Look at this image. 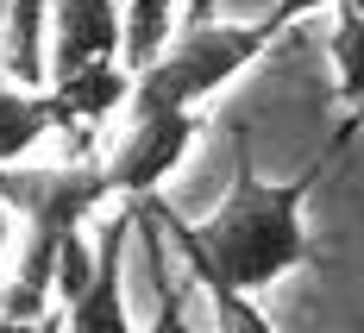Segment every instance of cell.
Segmentation results:
<instances>
[{
	"mask_svg": "<svg viewBox=\"0 0 364 333\" xmlns=\"http://www.w3.org/2000/svg\"><path fill=\"white\" fill-rule=\"evenodd\" d=\"M308 183H264L252 170H239L232 195L220 201L201 226H182V258L195 270H214L232 290H270L283 283L295 264H308V226H301Z\"/></svg>",
	"mask_w": 364,
	"mask_h": 333,
	"instance_id": "6da1fadb",
	"label": "cell"
},
{
	"mask_svg": "<svg viewBox=\"0 0 364 333\" xmlns=\"http://www.w3.org/2000/svg\"><path fill=\"white\" fill-rule=\"evenodd\" d=\"M270 44H277V38L264 32L257 19H245V26H232V19H195V26H182V32L157 51V63H145V70L132 75V101H126V107L195 113L239 70H252Z\"/></svg>",
	"mask_w": 364,
	"mask_h": 333,
	"instance_id": "7a4b0ae2",
	"label": "cell"
},
{
	"mask_svg": "<svg viewBox=\"0 0 364 333\" xmlns=\"http://www.w3.org/2000/svg\"><path fill=\"white\" fill-rule=\"evenodd\" d=\"M188 145H195V113L132 107V120H126V132H119L113 157H101V164H107L113 201H145L151 189L188 157Z\"/></svg>",
	"mask_w": 364,
	"mask_h": 333,
	"instance_id": "3957f363",
	"label": "cell"
},
{
	"mask_svg": "<svg viewBox=\"0 0 364 333\" xmlns=\"http://www.w3.org/2000/svg\"><path fill=\"white\" fill-rule=\"evenodd\" d=\"M126 233H132V201L101 221L95 233V283L63 308V333H132L126 314Z\"/></svg>",
	"mask_w": 364,
	"mask_h": 333,
	"instance_id": "277c9868",
	"label": "cell"
},
{
	"mask_svg": "<svg viewBox=\"0 0 364 333\" xmlns=\"http://www.w3.org/2000/svg\"><path fill=\"white\" fill-rule=\"evenodd\" d=\"M126 38V0H50V82L82 63H113Z\"/></svg>",
	"mask_w": 364,
	"mask_h": 333,
	"instance_id": "5b68a950",
	"label": "cell"
},
{
	"mask_svg": "<svg viewBox=\"0 0 364 333\" xmlns=\"http://www.w3.org/2000/svg\"><path fill=\"white\" fill-rule=\"evenodd\" d=\"M50 113H57V132H82V126H101L132 101V70L113 57V63H82L75 75H57L50 88Z\"/></svg>",
	"mask_w": 364,
	"mask_h": 333,
	"instance_id": "8992f818",
	"label": "cell"
},
{
	"mask_svg": "<svg viewBox=\"0 0 364 333\" xmlns=\"http://www.w3.org/2000/svg\"><path fill=\"white\" fill-rule=\"evenodd\" d=\"M0 75L19 88H50V0H13L0 26Z\"/></svg>",
	"mask_w": 364,
	"mask_h": 333,
	"instance_id": "52a82bcc",
	"label": "cell"
},
{
	"mask_svg": "<svg viewBox=\"0 0 364 333\" xmlns=\"http://www.w3.org/2000/svg\"><path fill=\"white\" fill-rule=\"evenodd\" d=\"M57 132V113H50V95L44 88H19V82H6L0 75V170H13V164H26L32 157L38 139H50Z\"/></svg>",
	"mask_w": 364,
	"mask_h": 333,
	"instance_id": "ba28073f",
	"label": "cell"
},
{
	"mask_svg": "<svg viewBox=\"0 0 364 333\" xmlns=\"http://www.w3.org/2000/svg\"><path fill=\"white\" fill-rule=\"evenodd\" d=\"M327 51H333V75H339V101H346V139H352V132H364V13L352 0L333 6Z\"/></svg>",
	"mask_w": 364,
	"mask_h": 333,
	"instance_id": "9c48e42d",
	"label": "cell"
},
{
	"mask_svg": "<svg viewBox=\"0 0 364 333\" xmlns=\"http://www.w3.org/2000/svg\"><path fill=\"white\" fill-rule=\"evenodd\" d=\"M176 38V0H126V38H119V63L139 75L157 63V51Z\"/></svg>",
	"mask_w": 364,
	"mask_h": 333,
	"instance_id": "30bf717a",
	"label": "cell"
},
{
	"mask_svg": "<svg viewBox=\"0 0 364 333\" xmlns=\"http://www.w3.org/2000/svg\"><path fill=\"white\" fill-rule=\"evenodd\" d=\"M188 270H195V264H188ZM195 283L208 290V308H214V333H277V327H270V314L257 308V296L232 290V283H220L214 270H195Z\"/></svg>",
	"mask_w": 364,
	"mask_h": 333,
	"instance_id": "8fae6325",
	"label": "cell"
},
{
	"mask_svg": "<svg viewBox=\"0 0 364 333\" xmlns=\"http://www.w3.org/2000/svg\"><path fill=\"white\" fill-rule=\"evenodd\" d=\"M95 283V239L88 233H75L70 245H63V258H57V283H50V302L57 308H70L82 290Z\"/></svg>",
	"mask_w": 364,
	"mask_h": 333,
	"instance_id": "7c38bea8",
	"label": "cell"
},
{
	"mask_svg": "<svg viewBox=\"0 0 364 333\" xmlns=\"http://www.w3.org/2000/svg\"><path fill=\"white\" fill-rule=\"evenodd\" d=\"M145 333H188V283H164L157 314L145 321Z\"/></svg>",
	"mask_w": 364,
	"mask_h": 333,
	"instance_id": "4fadbf2b",
	"label": "cell"
},
{
	"mask_svg": "<svg viewBox=\"0 0 364 333\" xmlns=\"http://www.w3.org/2000/svg\"><path fill=\"white\" fill-rule=\"evenodd\" d=\"M327 6H346V0H270V13H264L257 26L277 38V32H289L295 19H308V13H327Z\"/></svg>",
	"mask_w": 364,
	"mask_h": 333,
	"instance_id": "5bb4252c",
	"label": "cell"
},
{
	"mask_svg": "<svg viewBox=\"0 0 364 333\" xmlns=\"http://www.w3.org/2000/svg\"><path fill=\"white\" fill-rule=\"evenodd\" d=\"M6 333H63V308L50 302V308L32 314V321H6Z\"/></svg>",
	"mask_w": 364,
	"mask_h": 333,
	"instance_id": "9a60e30c",
	"label": "cell"
},
{
	"mask_svg": "<svg viewBox=\"0 0 364 333\" xmlns=\"http://www.w3.org/2000/svg\"><path fill=\"white\" fill-rule=\"evenodd\" d=\"M6 6H13V0H0V26H6Z\"/></svg>",
	"mask_w": 364,
	"mask_h": 333,
	"instance_id": "2e32d148",
	"label": "cell"
},
{
	"mask_svg": "<svg viewBox=\"0 0 364 333\" xmlns=\"http://www.w3.org/2000/svg\"><path fill=\"white\" fill-rule=\"evenodd\" d=\"M352 6H358V13H364V0H352Z\"/></svg>",
	"mask_w": 364,
	"mask_h": 333,
	"instance_id": "e0dca14e",
	"label": "cell"
}]
</instances>
